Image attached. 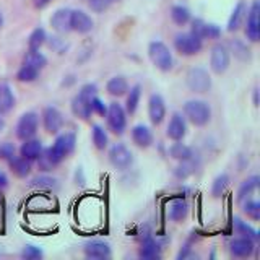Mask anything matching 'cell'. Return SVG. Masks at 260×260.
<instances>
[{"label":"cell","mask_w":260,"mask_h":260,"mask_svg":"<svg viewBox=\"0 0 260 260\" xmlns=\"http://www.w3.org/2000/svg\"><path fill=\"white\" fill-rule=\"evenodd\" d=\"M98 94V86L94 83H86L80 88V91L73 96L70 103L72 114L81 120H88L91 117V98Z\"/></svg>","instance_id":"1"},{"label":"cell","mask_w":260,"mask_h":260,"mask_svg":"<svg viewBox=\"0 0 260 260\" xmlns=\"http://www.w3.org/2000/svg\"><path fill=\"white\" fill-rule=\"evenodd\" d=\"M182 116L195 127H205L211 120V108L207 101L189 100L182 106Z\"/></svg>","instance_id":"2"},{"label":"cell","mask_w":260,"mask_h":260,"mask_svg":"<svg viewBox=\"0 0 260 260\" xmlns=\"http://www.w3.org/2000/svg\"><path fill=\"white\" fill-rule=\"evenodd\" d=\"M148 55L153 65L161 72H169L174 67V59L171 49L162 41H153L148 46Z\"/></svg>","instance_id":"3"},{"label":"cell","mask_w":260,"mask_h":260,"mask_svg":"<svg viewBox=\"0 0 260 260\" xmlns=\"http://www.w3.org/2000/svg\"><path fill=\"white\" fill-rule=\"evenodd\" d=\"M106 122H108V128L114 135H124L127 130V112L124 106L114 101L108 104V112H106Z\"/></svg>","instance_id":"4"},{"label":"cell","mask_w":260,"mask_h":260,"mask_svg":"<svg viewBox=\"0 0 260 260\" xmlns=\"http://www.w3.org/2000/svg\"><path fill=\"white\" fill-rule=\"evenodd\" d=\"M185 85L192 93H208L211 88V77L207 69L203 67H192L185 75Z\"/></svg>","instance_id":"5"},{"label":"cell","mask_w":260,"mask_h":260,"mask_svg":"<svg viewBox=\"0 0 260 260\" xmlns=\"http://www.w3.org/2000/svg\"><path fill=\"white\" fill-rule=\"evenodd\" d=\"M39 128V116L35 111H28L20 116L15 125V135L18 140H28V138L36 137Z\"/></svg>","instance_id":"6"},{"label":"cell","mask_w":260,"mask_h":260,"mask_svg":"<svg viewBox=\"0 0 260 260\" xmlns=\"http://www.w3.org/2000/svg\"><path fill=\"white\" fill-rule=\"evenodd\" d=\"M202 47H203V41L195 35H192L190 31L179 32V35L174 38V49L184 57L197 55L202 51Z\"/></svg>","instance_id":"7"},{"label":"cell","mask_w":260,"mask_h":260,"mask_svg":"<svg viewBox=\"0 0 260 260\" xmlns=\"http://www.w3.org/2000/svg\"><path fill=\"white\" fill-rule=\"evenodd\" d=\"M108 158L111 165L119 171H127L134 165V153L125 143H114L109 148Z\"/></svg>","instance_id":"8"},{"label":"cell","mask_w":260,"mask_h":260,"mask_svg":"<svg viewBox=\"0 0 260 260\" xmlns=\"http://www.w3.org/2000/svg\"><path fill=\"white\" fill-rule=\"evenodd\" d=\"M231 63V52L226 44H215L210 51V69L216 75L223 73L230 69Z\"/></svg>","instance_id":"9"},{"label":"cell","mask_w":260,"mask_h":260,"mask_svg":"<svg viewBox=\"0 0 260 260\" xmlns=\"http://www.w3.org/2000/svg\"><path fill=\"white\" fill-rule=\"evenodd\" d=\"M41 120H43V127L47 134L51 135H57L63 128L65 119L63 114L55 108V106H47L43 111V116H41Z\"/></svg>","instance_id":"10"},{"label":"cell","mask_w":260,"mask_h":260,"mask_svg":"<svg viewBox=\"0 0 260 260\" xmlns=\"http://www.w3.org/2000/svg\"><path fill=\"white\" fill-rule=\"evenodd\" d=\"M168 154L173 159H176L177 162H182V161H190V162H197L200 165V154L199 151L192 148V146L185 145L182 142H174L173 145L169 146Z\"/></svg>","instance_id":"11"},{"label":"cell","mask_w":260,"mask_h":260,"mask_svg":"<svg viewBox=\"0 0 260 260\" xmlns=\"http://www.w3.org/2000/svg\"><path fill=\"white\" fill-rule=\"evenodd\" d=\"M75 146H77V135L73 132H65V134L57 135L55 142L51 148L57 156L63 161L65 158L70 156V154L75 151Z\"/></svg>","instance_id":"12"},{"label":"cell","mask_w":260,"mask_h":260,"mask_svg":"<svg viewBox=\"0 0 260 260\" xmlns=\"http://www.w3.org/2000/svg\"><path fill=\"white\" fill-rule=\"evenodd\" d=\"M246 36L252 43L260 39V5L255 0L246 15Z\"/></svg>","instance_id":"13"},{"label":"cell","mask_w":260,"mask_h":260,"mask_svg":"<svg viewBox=\"0 0 260 260\" xmlns=\"http://www.w3.org/2000/svg\"><path fill=\"white\" fill-rule=\"evenodd\" d=\"M83 254H85L86 258L108 260L112 255V249L106 241L93 239V241H86L83 244Z\"/></svg>","instance_id":"14"},{"label":"cell","mask_w":260,"mask_h":260,"mask_svg":"<svg viewBox=\"0 0 260 260\" xmlns=\"http://www.w3.org/2000/svg\"><path fill=\"white\" fill-rule=\"evenodd\" d=\"M257 249V242L249 238H234L230 241V254L236 258H247L254 255Z\"/></svg>","instance_id":"15"},{"label":"cell","mask_w":260,"mask_h":260,"mask_svg":"<svg viewBox=\"0 0 260 260\" xmlns=\"http://www.w3.org/2000/svg\"><path fill=\"white\" fill-rule=\"evenodd\" d=\"M148 117L153 125H161L166 117V101L161 94L154 93L148 100Z\"/></svg>","instance_id":"16"},{"label":"cell","mask_w":260,"mask_h":260,"mask_svg":"<svg viewBox=\"0 0 260 260\" xmlns=\"http://www.w3.org/2000/svg\"><path fill=\"white\" fill-rule=\"evenodd\" d=\"M166 135L173 142H182L187 135V120L182 114L174 112L169 119V124L166 128Z\"/></svg>","instance_id":"17"},{"label":"cell","mask_w":260,"mask_h":260,"mask_svg":"<svg viewBox=\"0 0 260 260\" xmlns=\"http://www.w3.org/2000/svg\"><path fill=\"white\" fill-rule=\"evenodd\" d=\"M161 254H162V244L151 238V236H145V239L140 244V249H138V257L143 260H156L161 258Z\"/></svg>","instance_id":"18"},{"label":"cell","mask_w":260,"mask_h":260,"mask_svg":"<svg viewBox=\"0 0 260 260\" xmlns=\"http://www.w3.org/2000/svg\"><path fill=\"white\" fill-rule=\"evenodd\" d=\"M130 135H132V142L135 143V146H138V148H142V150L150 148V146L153 145V142H154L151 128L148 125H145V124L134 125Z\"/></svg>","instance_id":"19"},{"label":"cell","mask_w":260,"mask_h":260,"mask_svg":"<svg viewBox=\"0 0 260 260\" xmlns=\"http://www.w3.org/2000/svg\"><path fill=\"white\" fill-rule=\"evenodd\" d=\"M93 18L83 10H72L70 16V28L78 35H86L93 29Z\"/></svg>","instance_id":"20"},{"label":"cell","mask_w":260,"mask_h":260,"mask_svg":"<svg viewBox=\"0 0 260 260\" xmlns=\"http://www.w3.org/2000/svg\"><path fill=\"white\" fill-rule=\"evenodd\" d=\"M70 16L72 10L70 8H59L55 10L51 16V26L57 32H69L72 31L70 28Z\"/></svg>","instance_id":"21"},{"label":"cell","mask_w":260,"mask_h":260,"mask_svg":"<svg viewBox=\"0 0 260 260\" xmlns=\"http://www.w3.org/2000/svg\"><path fill=\"white\" fill-rule=\"evenodd\" d=\"M43 143L38 138H28V140H23L21 146H20V156H23L24 159H28L31 162H36V159L39 158L41 151H43Z\"/></svg>","instance_id":"22"},{"label":"cell","mask_w":260,"mask_h":260,"mask_svg":"<svg viewBox=\"0 0 260 260\" xmlns=\"http://www.w3.org/2000/svg\"><path fill=\"white\" fill-rule=\"evenodd\" d=\"M36 162H38L39 171H43V173H51V171H54L57 166L60 165L62 159L57 156V154L51 150V146H49V148H43V151H41Z\"/></svg>","instance_id":"23"},{"label":"cell","mask_w":260,"mask_h":260,"mask_svg":"<svg viewBox=\"0 0 260 260\" xmlns=\"http://www.w3.org/2000/svg\"><path fill=\"white\" fill-rule=\"evenodd\" d=\"M7 162H8V168H10L12 173L16 177H20V179L28 177L31 174V171H32V162L28 161V159H24L23 156H16V154H13V156Z\"/></svg>","instance_id":"24"},{"label":"cell","mask_w":260,"mask_h":260,"mask_svg":"<svg viewBox=\"0 0 260 260\" xmlns=\"http://www.w3.org/2000/svg\"><path fill=\"white\" fill-rule=\"evenodd\" d=\"M189 210H190L189 203H187L184 199H177V200L171 202L169 210H168V216H169L171 221L181 223L187 218V215H189Z\"/></svg>","instance_id":"25"},{"label":"cell","mask_w":260,"mask_h":260,"mask_svg":"<svg viewBox=\"0 0 260 260\" xmlns=\"http://www.w3.org/2000/svg\"><path fill=\"white\" fill-rule=\"evenodd\" d=\"M128 81L125 77L122 75H116L108 80V83H106V91H108L111 96L114 98H120V96H125L127 91H128Z\"/></svg>","instance_id":"26"},{"label":"cell","mask_w":260,"mask_h":260,"mask_svg":"<svg viewBox=\"0 0 260 260\" xmlns=\"http://www.w3.org/2000/svg\"><path fill=\"white\" fill-rule=\"evenodd\" d=\"M246 15H247V5L244 2H239L238 5L234 7L230 20H228V31H230V32L238 31L242 26L244 20H246Z\"/></svg>","instance_id":"27"},{"label":"cell","mask_w":260,"mask_h":260,"mask_svg":"<svg viewBox=\"0 0 260 260\" xmlns=\"http://www.w3.org/2000/svg\"><path fill=\"white\" fill-rule=\"evenodd\" d=\"M142 100V85H134L128 88L127 91V100H125V106L124 109L127 112V116H134L138 109V104H140Z\"/></svg>","instance_id":"28"},{"label":"cell","mask_w":260,"mask_h":260,"mask_svg":"<svg viewBox=\"0 0 260 260\" xmlns=\"http://www.w3.org/2000/svg\"><path fill=\"white\" fill-rule=\"evenodd\" d=\"M258 182H260L258 176H250V177L246 179V181H242L241 185H239V189H238V197H236V199H238V202L242 203L244 200L250 199V195L258 189Z\"/></svg>","instance_id":"29"},{"label":"cell","mask_w":260,"mask_h":260,"mask_svg":"<svg viewBox=\"0 0 260 260\" xmlns=\"http://www.w3.org/2000/svg\"><path fill=\"white\" fill-rule=\"evenodd\" d=\"M15 106V94L8 85H0V117L10 112Z\"/></svg>","instance_id":"30"},{"label":"cell","mask_w":260,"mask_h":260,"mask_svg":"<svg viewBox=\"0 0 260 260\" xmlns=\"http://www.w3.org/2000/svg\"><path fill=\"white\" fill-rule=\"evenodd\" d=\"M230 184H231L230 174L221 173L219 176H216L215 181L211 182V197H213V199H219L221 195H224V192L228 190Z\"/></svg>","instance_id":"31"},{"label":"cell","mask_w":260,"mask_h":260,"mask_svg":"<svg viewBox=\"0 0 260 260\" xmlns=\"http://www.w3.org/2000/svg\"><path fill=\"white\" fill-rule=\"evenodd\" d=\"M91 140H93L94 148L100 150V151L106 150L109 145V137H108V134H106L104 127H101L100 124H94L91 127Z\"/></svg>","instance_id":"32"},{"label":"cell","mask_w":260,"mask_h":260,"mask_svg":"<svg viewBox=\"0 0 260 260\" xmlns=\"http://www.w3.org/2000/svg\"><path fill=\"white\" fill-rule=\"evenodd\" d=\"M23 63H26V65H29V67H32V69H36V70L41 72L47 65V57L43 52L31 51V49H29V51L26 52V55H24Z\"/></svg>","instance_id":"33"},{"label":"cell","mask_w":260,"mask_h":260,"mask_svg":"<svg viewBox=\"0 0 260 260\" xmlns=\"http://www.w3.org/2000/svg\"><path fill=\"white\" fill-rule=\"evenodd\" d=\"M200 165H197V162H190V161H182L179 162V165L174 168L173 174L176 179H179V181H185L187 177H190L195 171L199 169Z\"/></svg>","instance_id":"34"},{"label":"cell","mask_w":260,"mask_h":260,"mask_svg":"<svg viewBox=\"0 0 260 260\" xmlns=\"http://www.w3.org/2000/svg\"><path fill=\"white\" fill-rule=\"evenodd\" d=\"M234 231L236 234L242 236V238H249L252 241H258V231L254 230L250 224H247L246 221H242L239 218H234Z\"/></svg>","instance_id":"35"},{"label":"cell","mask_w":260,"mask_h":260,"mask_svg":"<svg viewBox=\"0 0 260 260\" xmlns=\"http://www.w3.org/2000/svg\"><path fill=\"white\" fill-rule=\"evenodd\" d=\"M171 20H173L177 26H184L190 21V10L184 5H174L171 8Z\"/></svg>","instance_id":"36"},{"label":"cell","mask_w":260,"mask_h":260,"mask_svg":"<svg viewBox=\"0 0 260 260\" xmlns=\"http://www.w3.org/2000/svg\"><path fill=\"white\" fill-rule=\"evenodd\" d=\"M228 49H230V52H233L234 57H238L239 60L242 62L250 60V49L247 47V44H244L241 39H233Z\"/></svg>","instance_id":"37"},{"label":"cell","mask_w":260,"mask_h":260,"mask_svg":"<svg viewBox=\"0 0 260 260\" xmlns=\"http://www.w3.org/2000/svg\"><path fill=\"white\" fill-rule=\"evenodd\" d=\"M31 187H36V189H47V190H54L57 189V179L55 177H51L47 174H41V176H36L35 179H31L29 182Z\"/></svg>","instance_id":"38"},{"label":"cell","mask_w":260,"mask_h":260,"mask_svg":"<svg viewBox=\"0 0 260 260\" xmlns=\"http://www.w3.org/2000/svg\"><path fill=\"white\" fill-rule=\"evenodd\" d=\"M39 78V70L29 67V65L23 63L20 70L16 72V80L20 81V83H32V81H36Z\"/></svg>","instance_id":"39"},{"label":"cell","mask_w":260,"mask_h":260,"mask_svg":"<svg viewBox=\"0 0 260 260\" xmlns=\"http://www.w3.org/2000/svg\"><path fill=\"white\" fill-rule=\"evenodd\" d=\"M47 39V35L46 31L43 28H36L35 31L29 35V39H28V47L31 49V51H39L41 47L44 46Z\"/></svg>","instance_id":"40"},{"label":"cell","mask_w":260,"mask_h":260,"mask_svg":"<svg viewBox=\"0 0 260 260\" xmlns=\"http://www.w3.org/2000/svg\"><path fill=\"white\" fill-rule=\"evenodd\" d=\"M242 213L247 218H250L252 221H258L260 219V203L257 200H244L242 202Z\"/></svg>","instance_id":"41"},{"label":"cell","mask_w":260,"mask_h":260,"mask_svg":"<svg viewBox=\"0 0 260 260\" xmlns=\"http://www.w3.org/2000/svg\"><path fill=\"white\" fill-rule=\"evenodd\" d=\"M43 255H44V252L38 246H32V244L24 246L21 250V258L24 260H39V258H43Z\"/></svg>","instance_id":"42"},{"label":"cell","mask_w":260,"mask_h":260,"mask_svg":"<svg viewBox=\"0 0 260 260\" xmlns=\"http://www.w3.org/2000/svg\"><path fill=\"white\" fill-rule=\"evenodd\" d=\"M91 112L98 114V116H101V117H104L106 112H108V104H106L101 98H98V94L91 98Z\"/></svg>","instance_id":"43"},{"label":"cell","mask_w":260,"mask_h":260,"mask_svg":"<svg viewBox=\"0 0 260 260\" xmlns=\"http://www.w3.org/2000/svg\"><path fill=\"white\" fill-rule=\"evenodd\" d=\"M221 36V28L215 23H205V29H203V39H218Z\"/></svg>","instance_id":"44"},{"label":"cell","mask_w":260,"mask_h":260,"mask_svg":"<svg viewBox=\"0 0 260 260\" xmlns=\"http://www.w3.org/2000/svg\"><path fill=\"white\" fill-rule=\"evenodd\" d=\"M114 0H88V7L91 8L94 13H103L111 7Z\"/></svg>","instance_id":"45"},{"label":"cell","mask_w":260,"mask_h":260,"mask_svg":"<svg viewBox=\"0 0 260 260\" xmlns=\"http://www.w3.org/2000/svg\"><path fill=\"white\" fill-rule=\"evenodd\" d=\"M13 154H16V148L13 143L10 142L0 143V161H8Z\"/></svg>","instance_id":"46"},{"label":"cell","mask_w":260,"mask_h":260,"mask_svg":"<svg viewBox=\"0 0 260 260\" xmlns=\"http://www.w3.org/2000/svg\"><path fill=\"white\" fill-rule=\"evenodd\" d=\"M203 29H205V21L200 20V18H195L192 20V28H190V32L195 35L197 38H200L203 41Z\"/></svg>","instance_id":"47"},{"label":"cell","mask_w":260,"mask_h":260,"mask_svg":"<svg viewBox=\"0 0 260 260\" xmlns=\"http://www.w3.org/2000/svg\"><path fill=\"white\" fill-rule=\"evenodd\" d=\"M75 182L80 184V185H85V182H86L83 169H81V168H77V171H75Z\"/></svg>","instance_id":"48"},{"label":"cell","mask_w":260,"mask_h":260,"mask_svg":"<svg viewBox=\"0 0 260 260\" xmlns=\"http://www.w3.org/2000/svg\"><path fill=\"white\" fill-rule=\"evenodd\" d=\"M192 255V250L189 246H184V249L179 250V254H177V258L179 260H182V258H187V257H190Z\"/></svg>","instance_id":"49"},{"label":"cell","mask_w":260,"mask_h":260,"mask_svg":"<svg viewBox=\"0 0 260 260\" xmlns=\"http://www.w3.org/2000/svg\"><path fill=\"white\" fill-rule=\"evenodd\" d=\"M5 187H8V177L4 171H0V189H5Z\"/></svg>","instance_id":"50"},{"label":"cell","mask_w":260,"mask_h":260,"mask_svg":"<svg viewBox=\"0 0 260 260\" xmlns=\"http://www.w3.org/2000/svg\"><path fill=\"white\" fill-rule=\"evenodd\" d=\"M35 2V5L38 7V8H43V7H46L47 4H51L52 0H32Z\"/></svg>","instance_id":"51"},{"label":"cell","mask_w":260,"mask_h":260,"mask_svg":"<svg viewBox=\"0 0 260 260\" xmlns=\"http://www.w3.org/2000/svg\"><path fill=\"white\" fill-rule=\"evenodd\" d=\"M254 106H258V89L254 91Z\"/></svg>","instance_id":"52"},{"label":"cell","mask_w":260,"mask_h":260,"mask_svg":"<svg viewBox=\"0 0 260 260\" xmlns=\"http://www.w3.org/2000/svg\"><path fill=\"white\" fill-rule=\"evenodd\" d=\"M4 128H5V120H4L2 117H0V134L4 132Z\"/></svg>","instance_id":"53"},{"label":"cell","mask_w":260,"mask_h":260,"mask_svg":"<svg viewBox=\"0 0 260 260\" xmlns=\"http://www.w3.org/2000/svg\"><path fill=\"white\" fill-rule=\"evenodd\" d=\"M2 26H4V15L0 13V28H2Z\"/></svg>","instance_id":"54"},{"label":"cell","mask_w":260,"mask_h":260,"mask_svg":"<svg viewBox=\"0 0 260 260\" xmlns=\"http://www.w3.org/2000/svg\"><path fill=\"white\" fill-rule=\"evenodd\" d=\"M114 2H119V0H114Z\"/></svg>","instance_id":"55"}]
</instances>
